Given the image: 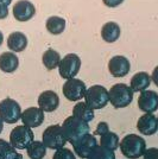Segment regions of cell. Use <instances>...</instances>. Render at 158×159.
<instances>
[{
    "label": "cell",
    "instance_id": "cell-24",
    "mask_svg": "<svg viewBox=\"0 0 158 159\" xmlns=\"http://www.w3.org/2000/svg\"><path fill=\"white\" fill-rule=\"evenodd\" d=\"M0 159H23V156L6 140L0 139Z\"/></svg>",
    "mask_w": 158,
    "mask_h": 159
},
{
    "label": "cell",
    "instance_id": "cell-25",
    "mask_svg": "<svg viewBox=\"0 0 158 159\" xmlns=\"http://www.w3.org/2000/svg\"><path fill=\"white\" fill-rule=\"evenodd\" d=\"M26 150L30 159H43L46 154V147L42 141H32Z\"/></svg>",
    "mask_w": 158,
    "mask_h": 159
},
{
    "label": "cell",
    "instance_id": "cell-27",
    "mask_svg": "<svg viewBox=\"0 0 158 159\" xmlns=\"http://www.w3.org/2000/svg\"><path fill=\"white\" fill-rule=\"evenodd\" d=\"M88 159H115V153L104 146H95V148L89 154Z\"/></svg>",
    "mask_w": 158,
    "mask_h": 159
},
{
    "label": "cell",
    "instance_id": "cell-11",
    "mask_svg": "<svg viewBox=\"0 0 158 159\" xmlns=\"http://www.w3.org/2000/svg\"><path fill=\"white\" fill-rule=\"evenodd\" d=\"M44 118H45L44 112L37 107H29L20 115V119L23 121L24 126L30 127V128L40 127L44 122Z\"/></svg>",
    "mask_w": 158,
    "mask_h": 159
},
{
    "label": "cell",
    "instance_id": "cell-31",
    "mask_svg": "<svg viewBox=\"0 0 158 159\" xmlns=\"http://www.w3.org/2000/svg\"><path fill=\"white\" fill-rule=\"evenodd\" d=\"M102 2L105 4L107 7H118L120 4L124 2V0H102Z\"/></svg>",
    "mask_w": 158,
    "mask_h": 159
},
{
    "label": "cell",
    "instance_id": "cell-16",
    "mask_svg": "<svg viewBox=\"0 0 158 159\" xmlns=\"http://www.w3.org/2000/svg\"><path fill=\"white\" fill-rule=\"evenodd\" d=\"M59 106V98L56 92L45 90L38 96V107L43 112H55Z\"/></svg>",
    "mask_w": 158,
    "mask_h": 159
},
{
    "label": "cell",
    "instance_id": "cell-36",
    "mask_svg": "<svg viewBox=\"0 0 158 159\" xmlns=\"http://www.w3.org/2000/svg\"><path fill=\"white\" fill-rule=\"evenodd\" d=\"M87 159H88V158H87Z\"/></svg>",
    "mask_w": 158,
    "mask_h": 159
},
{
    "label": "cell",
    "instance_id": "cell-18",
    "mask_svg": "<svg viewBox=\"0 0 158 159\" xmlns=\"http://www.w3.org/2000/svg\"><path fill=\"white\" fill-rule=\"evenodd\" d=\"M152 77L145 71H140V73L134 74L132 76L131 82H130V88L132 89V92H144L146 90L150 84H151Z\"/></svg>",
    "mask_w": 158,
    "mask_h": 159
},
{
    "label": "cell",
    "instance_id": "cell-4",
    "mask_svg": "<svg viewBox=\"0 0 158 159\" xmlns=\"http://www.w3.org/2000/svg\"><path fill=\"white\" fill-rule=\"evenodd\" d=\"M83 98L86 99V105L92 109H102L108 103V90L104 86L95 84L87 88Z\"/></svg>",
    "mask_w": 158,
    "mask_h": 159
},
{
    "label": "cell",
    "instance_id": "cell-22",
    "mask_svg": "<svg viewBox=\"0 0 158 159\" xmlns=\"http://www.w3.org/2000/svg\"><path fill=\"white\" fill-rule=\"evenodd\" d=\"M59 61H61L59 53L51 48H49L46 51H44L43 56H42V62L48 70H53L55 68H57Z\"/></svg>",
    "mask_w": 158,
    "mask_h": 159
},
{
    "label": "cell",
    "instance_id": "cell-17",
    "mask_svg": "<svg viewBox=\"0 0 158 159\" xmlns=\"http://www.w3.org/2000/svg\"><path fill=\"white\" fill-rule=\"evenodd\" d=\"M7 47L11 51L14 52H21L27 47V37L25 33L16 31L12 32L7 37Z\"/></svg>",
    "mask_w": 158,
    "mask_h": 159
},
{
    "label": "cell",
    "instance_id": "cell-21",
    "mask_svg": "<svg viewBox=\"0 0 158 159\" xmlns=\"http://www.w3.org/2000/svg\"><path fill=\"white\" fill-rule=\"evenodd\" d=\"M72 115L85 122H91L94 120V109L87 106L86 102H77L72 108Z\"/></svg>",
    "mask_w": 158,
    "mask_h": 159
},
{
    "label": "cell",
    "instance_id": "cell-35",
    "mask_svg": "<svg viewBox=\"0 0 158 159\" xmlns=\"http://www.w3.org/2000/svg\"><path fill=\"white\" fill-rule=\"evenodd\" d=\"M2 42H4V36H2V33L0 31V45L2 44Z\"/></svg>",
    "mask_w": 158,
    "mask_h": 159
},
{
    "label": "cell",
    "instance_id": "cell-19",
    "mask_svg": "<svg viewBox=\"0 0 158 159\" xmlns=\"http://www.w3.org/2000/svg\"><path fill=\"white\" fill-rule=\"evenodd\" d=\"M19 66V58L14 52H2L0 55V70L4 73H14Z\"/></svg>",
    "mask_w": 158,
    "mask_h": 159
},
{
    "label": "cell",
    "instance_id": "cell-1",
    "mask_svg": "<svg viewBox=\"0 0 158 159\" xmlns=\"http://www.w3.org/2000/svg\"><path fill=\"white\" fill-rule=\"evenodd\" d=\"M61 127H62V132L66 137L67 143H70L72 145L79 139H81L83 135L88 134L91 131L88 122H85L74 115L67 118Z\"/></svg>",
    "mask_w": 158,
    "mask_h": 159
},
{
    "label": "cell",
    "instance_id": "cell-3",
    "mask_svg": "<svg viewBox=\"0 0 158 159\" xmlns=\"http://www.w3.org/2000/svg\"><path fill=\"white\" fill-rule=\"evenodd\" d=\"M133 101V92L125 83H117L108 90V102L114 108H125Z\"/></svg>",
    "mask_w": 158,
    "mask_h": 159
},
{
    "label": "cell",
    "instance_id": "cell-32",
    "mask_svg": "<svg viewBox=\"0 0 158 159\" xmlns=\"http://www.w3.org/2000/svg\"><path fill=\"white\" fill-rule=\"evenodd\" d=\"M8 16V8L5 5H0V19H5Z\"/></svg>",
    "mask_w": 158,
    "mask_h": 159
},
{
    "label": "cell",
    "instance_id": "cell-34",
    "mask_svg": "<svg viewBox=\"0 0 158 159\" xmlns=\"http://www.w3.org/2000/svg\"><path fill=\"white\" fill-rule=\"evenodd\" d=\"M2 129H4V121L0 119V133L2 132Z\"/></svg>",
    "mask_w": 158,
    "mask_h": 159
},
{
    "label": "cell",
    "instance_id": "cell-14",
    "mask_svg": "<svg viewBox=\"0 0 158 159\" xmlns=\"http://www.w3.org/2000/svg\"><path fill=\"white\" fill-rule=\"evenodd\" d=\"M138 107L144 113H155L158 109V94L155 90L140 92L138 98Z\"/></svg>",
    "mask_w": 158,
    "mask_h": 159
},
{
    "label": "cell",
    "instance_id": "cell-7",
    "mask_svg": "<svg viewBox=\"0 0 158 159\" xmlns=\"http://www.w3.org/2000/svg\"><path fill=\"white\" fill-rule=\"evenodd\" d=\"M80 68H81V58L76 53H68L59 61V76L64 80L74 79L79 74Z\"/></svg>",
    "mask_w": 158,
    "mask_h": 159
},
{
    "label": "cell",
    "instance_id": "cell-12",
    "mask_svg": "<svg viewBox=\"0 0 158 159\" xmlns=\"http://www.w3.org/2000/svg\"><path fill=\"white\" fill-rule=\"evenodd\" d=\"M36 14V8L31 1L29 0H19L14 4L13 6V17L18 21H27L32 19Z\"/></svg>",
    "mask_w": 158,
    "mask_h": 159
},
{
    "label": "cell",
    "instance_id": "cell-26",
    "mask_svg": "<svg viewBox=\"0 0 158 159\" xmlns=\"http://www.w3.org/2000/svg\"><path fill=\"white\" fill-rule=\"evenodd\" d=\"M100 145L108 148V150H112L115 151L119 147V137L114 132H107L106 134L101 135L100 138Z\"/></svg>",
    "mask_w": 158,
    "mask_h": 159
},
{
    "label": "cell",
    "instance_id": "cell-30",
    "mask_svg": "<svg viewBox=\"0 0 158 159\" xmlns=\"http://www.w3.org/2000/svg\"><path fill=\"white\" fill-rule=\"evenodd\" d=\"M107 132H109V126H108V124L105 122V121H101V122L98 124V126H96V129H95L94 134L101 137V135L106 134Z\"/></svg>",
    "mask_w": 158,
    "mask_h": 159
},
{
    "label": "cell",
    "instance_id": "cell-15",
    "mask_svg": "<svg viewBox=\"0 0 158 159\" xmlns=\"http://www.w3.org/2000/svg\"><path fill=\"white\" fill-rule=\"evenodd\" d=\"M137 129L143 135H153L158 129L157 116L153 113L143 114L137 121Z\"/></svg>",
    "mask_w": 158,
    "mask_h": 159
},
{
    "label": "cell",
    "instance_id": "cell-2",
    "mask_svg": "<svg viewBox=\"0 0 158 159\" xmlns=\"http://www.w3.org/2000/svg\"><path fill=\"white\" fill-rule=\"evenodd\" d=\"M123 156L128 159H138L146 150V141L138 134H127L119 141Z\"/></svg>",
    "mask_w": 158,
    "mask_h": 159
},
{
    "label": "cell",
    "instance_id": "cell-9",
    "mask_svg": "<svg viewBox=\"0 0 158 159\" xmlns=\"http://www.w3.org/2000/svg\"><path fill=\"white\" fill-rule=\"evenodd\" d=\"M86 89V83L82 80H77L74 77V79L67 80V82L63 84L62 92H63V95L66 96L67 100L79 101V100L83 99Z\"/></svg>",
    "mask_w": 158,
    "mask_h": 159
},
{
    "label": "cell",
    "instance_id": "cell-10",
    "mask_svg": "<svg viewBox=\"0 0 158 159\" xmlns=\"http://www.w3.org/2000/svg\"><path fill=\"white\" fill-rule=\"evenodd\" d=\"M96 145H98V141L95 139V137L88 133L86 135H83L81 139L77 140L76 143H74L72 148L76 156H79L80 158L87 159Z\"/></svg>",
    "mask_w": 158,
    "mask_h": 159
},
{
    "label": "cell",
    "instance_id": "cell-33",
    "mask_svg": "<svg viewBox=\"0 0 158 159\" xmlns=\"http://www.w3.org/2000/svg\"><path fill=\"white\" fill-rule=\"evenodd\" d=\"M11 2L12 0H0V5H5V6H8Z\"/></svg>",
    "mask_w": 158,
    "mask_h": 159
},
{
    "label": "cell",
    "instance_id": "cell-20",
    "mask_svg": "<svg viewBox=\"0 0 158 159\" xmlns=\"http://www.w3.org/2000/svg\"><path fill=\"white\" fill-rule=\"evenodd\" d=\"M120 26L114 21H108L104 24V26L101 27V37L102 39L107 43H114L119 39L120 37Z\"/></svg>",
    "mask_w": 158,
    "mask_h": 159
},
{
    "label": "cell",
    "instance_id": "cell-8",
    "mask_svg": "<svg viewBox=\"0 0 158 159\" xmlns=\"http://www.w3.org/2000/svg\"><path fill=\"white\" fill-rule=\"evenodd\" d=\"M21 108L14 100L6 98L0 102V119L6 124H16L20 119Z\"/></svg>",
    "mask_w": 158,
    "mask_h": 159
},
{
    "label": "cell",
    "instance_id": "cell-6",
    "mask_svg": "<svg viewBox=\"0 0 158 159\" xmlns=\"http://www.w3.org/2000/svg\"><path fill=\"white\" fill-rule=\"evenodd\" d=\"M32 128L26 127L24 125L14 127L10 133V144L16 150H25L33 141Z\"/></svg>",
    "mask_w": 158,
    "mask_h": 159
},
{
    "label": "cell",
    "instance_id": "cell-5",
    "mask_svg": "<svg viewBox=\"0 0 158 159\" xmlns=\"http://www.w3.org/2000/svg\"><path fill=\"white\" fill-rule=\"evenodd\" d=\"M42 143L46 148L50 150H58L64 147L67 144V139L62 132V127L59 125H51L46 127L42 135Z\"/></svg>",
    "mask_w": 158,
    "mask_h": 159
},
{
    "label": "cell",
    "instance_id": "cell-23",
    "mask_svg": "<svg viewBox=\"0 0 158 159\" xmlns=\"http://www.w3.org/2000/svg\"><path fill=\"white\" fill-rule=\"evenodd\" d=\"M46 30L51 34H61L66 29V20L57 16H53L46 20Z\"/></svg>",
    "mask_w": 158,
    "mask_h": 159
},
{
    "label": "cell",
    "instance_id": "cell-28",
    "mask_svg": "<svg viewBox=\"0 0 158 159\" xmlns=\"http://www.w3.org/2000/svg\"><path fill=\"white\" fill-rule=\"evenodd\" d=\"M53 159H76V157L72 150L67 147H62V148L56 150L55 154L53 156Z\"/></svg>",
    "mask_w": 158,
    "mask_h": 159
},
{
    "label": "cell",
    "instance_id": "cell-13",
    "mask_svg": "<svg viewBox=\"0 0 158 159\" xmlns=\"http://www.w3.org/2000/svg\"><path fill=\"white\" fill-rule=\"evenodd\" d=\"M130 61L124 56H114L108 62V71L114 77H124L130 73Z\"/></svg>",
    "mask_w": 158,
    "mask_h": 159
},
{
    "label": "cell",
    "instance_id": "cell-29",
    "mask_svg": "<svg viewBox=\"0 0 158 159\" xmlns=\"http://www.w3.org/2000/svg\"><path fill=\"white\" fill-rule=\"evenodd\" d=\"M142 157L144 159H158V148L157 147L146 148Z\"/></svg>",
    "mask_w": 158,
    "mask_h": 159
}]
</instances>
